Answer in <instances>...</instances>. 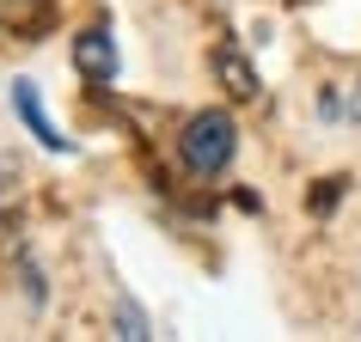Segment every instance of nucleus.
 <instances>
[{
	"instance_id": "6",
	"label": "nucleus",
	"mask_w": 361,
	"mask_h": 342,
	"mask_svg": "<svg viewBox=\"0 0 361 342\" xmlns=\"http://www.w3.org/2000/svg\"><path fill=\"white\" fill-rule=\"evenodd\" d=\"M116 324H123V330H116V336H129V342H141V336H147V318H141V312H135L129 300L116 305Z\"/></svg>"
},
{
	"instance_id": "3",
	"label": "nucleus",
	"mask_w": 361,
	"mask_h": 342,
	"mask_svg": "<svg viewBox=\"0 0 361 342\" xmlns=\"http://www.w3.org/2000/svg\"><path fill=\"white\" fill-rule=\"evenodd\" d=\"M74 68L92 80V86H111V80H116V43H111L104 25H92V31H80V37H74Z\"/></svg>"
},
{
	"instance_id": "2",
	"label": "nucleus",
	"mask_w": 361,
	"mask_h": 342,
	"mask_svg": "<svg viewBox=\"0 0 361 342\" xmlns=\"http://www.w3.org/2000/svg\"><path fill=\"white\" fill-rule=\"evenodd\" d=\"M13 110H19V122L31 134H37V147H49V153H74V141L49 122V110H43V98H37V86L31 80H13Z\"/></svg>"
},
{
	"instance_id": "1",
	"label": "nucleus",
	"mask_w": 361,
	"mask_h": 342,
	"mask_svg": "<svg viewBox=\"0 0 361 342\" xmlns=\"http://www.w3.org/2000/svg\"><path fill=\"white\" fill-rule=\"evenodd\" d=\"M233 147H239V129H233L227 110H202L184 122V134H178V159H184V171L190 177H221V171L233 165Z\"/></svg>"
},
{
	"instance_id": "5",
	"label": "nucleus",
	"mask_w": 361,
	"mask_h": 342,
	"mask_svg": "<svg viewBox=\"0 0 361 342\" xmlns=\"http://www.w3.org/2000/svg\"><path fill=\"white\" fill-rule=\"evenodd\" d=\"M43 19V0H0V31H25Z\"/></svg>"
},
{
	"instance_id": "4",
	"label": "nucleus",
	"mask_w": 361,
	"mask_h": 342,
	"mask_svg": "<svg viewBox=\"0 0 361 342\" xmlns=\"http://www.w3.org/2000/svg\"><path fill=\"white\" fill-rule=\"evenodd\" d=\"M221 80H227V92H233V98H257V74H251V68L233 56V49L221 56Z\"/></svg>"
}]
</instances>
